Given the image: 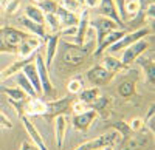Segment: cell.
Masks as SVG:
<instances>
[{"mask_svg":"<svg viewBox=\"0 0 155 150\" xmlns=\"http://www.w3.org/2000/svg\"><path fill=\"white\" fill-rule=\"evenodd\" d=\"M124 34H126V31H124V30H115V31H112V33L106 34L104 37H102V40L98 43L96 49H95V57L101 56L104 49H107V48H109L110 45H113L116 40H120Z\"/></svg>","mask_w":155,"mask_h":150,"instance_id":"2e32d148","label":"cell"},{"mask_svg":"<svg viewBox=\"0 0 155 150\" xmlns=\"http://www.w3.org/2000/svg\"><path fill=\"white\" fill-rule=\"evenodd\" d=\"M99 96H101V90H99V88L81 90V91H79V101H82V102H85V104H93Z\"/></svg>","mask_w":155,"mask_h":150,"instance_id":"484cf974","label":"cell"},{"mask_svg":"<svg viewBox=\"0 0 155 150\" xmlns=\"http://www.w3.org/2000/svg\"><path fill=\"white\" fill-rule=\"evenodd\" d=\"M20 150H41V148H39L36 144H30L27 141H23L22 145H20Z\"/></svg>","mask_w":155,"mask_h":150,"instance_id":"60d3db41","label":"cell"},{"mask_svg":"<svg viewBox=\"0 0 155 150\" xmlns=\"http://www.w3.org/2000/svg\"><path fill=\"white\" fill-rule=\"evenodd\" d=\"M78 2H79V3H81V5H82V3H84V0H78Z\"/></svg>","mask_w":155,"mask_h":150,"instance_id":"7dc6e473","label":"cell"},{"mask_svg":"<svg viewBox=\"0 0 155 150\" xmlns=\"http://www.w3.org/2000/svg\"><path fill=\"white\" fill-rule=\"evenodd\" d=\"M115 2V6H116V11H118V14L123 20V3H124V0H113Z\"/></svg>","mask_w":155,"mask_h":150,"instance_id":"7bdbcfd3","label":"cell"},{"mask_svg":"<svg viewBox=\"0 0 155 150\" xmlns=\"http://www.w3.org/2000/svg\"><path fill=\"white\" fill-rule=\"evenodd\" d=\"M118 93L123 96V97H129L135 93V82L132 81H126V82H121L118 85Z\"/></svg>","mask_w":155,"mask_h":150,"instance_id":"83f0119b","label":"cell"},{"mask_svg":"<svg viewBox=\"0 0 155 150\" xmlns=\"http://www.w3.org/2000/svg\"><path fill=\"white\" fill-rule=\"evenodd\" d=\"M152 31L149 30V28H140V30H137V31H134V33H126L120 40H116L113 45H110L109 48H107V51L110 53V54H113V53H118V51H123V49H126L129 45H132V43H135L137 40H140V39H144V37H147L149 34H150Z\"/></svg>","mask_w":155,"mask_h":150,"instance_id":"3957f363","label":"cell"},{"mask_svg":"<svg viewBox=\"0 0 155 150\" xmlns=\"http://www.w3.org/2000/svg\"><path fill=\"white\" fill-rule=\"evenodd\" d=\"M44 25H47L48 27V31L50 34H59L62 27H61V22L56 16V12H53V14H44Z\"/></svg>","mask_w":155,"mask_h":150,"instance_id":"cb8c5ba5","label":"cell"},{"mask_svg":"<svg viewBox=\"0 0 155 150\" xmlns=\"http://www.w3.org/2000/svg\"><path fill=\"white\" fill-rule=\"evenodd\" d=\"M3 91L8 94L9 101H14V102H23L25 101V93L20 88H3Z\"/></svg>","mask_w":155,"mask_h":150,"instance_id":"f546056e","label":"cell"},{"mask_svg":"<svg viewBox=\"0 0 155 150\" xmlns=\"http://www.w3.org/2000/svg\"><path fill=\"white\" fill-rule=\"evenodd\" d=\"M79 20H78L76 25V36H74V43L76 45H84L85 40V33L88 30V23H90V12L87 8H84L79 12Z\"/></svg>","mask_w":155,"mask_h":150,"instance_id":"30bf717a","label":"cell"},{"mask_svg":"<svg viewBox=\"0 0 155 150\" xmlns=\"http://www.w3.org/2000/svg\"><path fill=\"white\" fill-rule=\"evenodd\" d=\"M3 46H5V43H3V39H2V34H0V51L3 49Z\"/></svg>","mask_w":155,"mask_h":150,"instance_id":"ee69618b","label":"cell"},{"mask_svg":"<svg viewBox=\"0 0 155 150\" xmlns=\"http://www.w3.org/2000/svg\"><path fill=\"white\" fill-rule=\"evenodd\" d=\"M2 34V39H3V43L9 48V49H16L25 39H27V34L23 31H19L16 28H3L0 31Z\"/></svg>","mask_w":155,"mask_h":150,"instance_id":"52a82bcc","label":"cell"},{"mask_svg":"<svg viewBox=\"0 0 155 150\" xmlns=\"http://www.w3.org/2000/svg\"><path fill=\"white\" fill-rule=\"evenodd\" d=\"M88 27H92V28L96 30V40H98V43L102 40V37H104L106 34H109V33H112V31L120 28L115 22H112L110 19L102 17V16H99V17H96L93 20H90Z\"/></svg>","mask_w":155,"mask_h":150,"instance_id":"8992f818","label":"cell"},{"mask_svg":"<svg viewBox=\"0 0 155 150\" xmlns=\"http://www.w3.org/2000/svg\"><path fill=\"white\" fill-rule=\"evenodd\" d=\"M22 73L27 76V79H28L30 84L33 85L36 94L42 93V87H41V81H39V74H37V70H36V65H34V60L25 65V67L22 68Z\"/></svg>","mask_w":155,"mask_h":150,"instance_id":"d6986e66","label":"cell"},{"mask_svg":"<svg viewBox=\"0 0 155 150\" xmlns=\"http://www.w3.org/2000/svg\"><path fill=\"white\" fill-rule=\"evenodd\" d=\"M140 11H141L140 0H124V3H123V22L130 19V17H135Z\"/></svg>","mask_w":155,"mask_h":150,"instance_id":"7402d4cb","label":"cell"},{"mask_svg":"<svg viewBox=\"0 0 155 150\" xmlns=\"http://www.w3.org/2000/svg\"><path fill=\"white\" fill-rule=\"evenodd\" d=\"M45 111H47V104L44 101H41V99H36L33 97L31 101L25 105V113H28V115H36V116H42L45 115Z\"/></svg>","mask_w":155,"mask_h":150,"instance_id":"44dd1931","label":"cell"},{"mask_svg":"<svg viewBox=\"0 0 155 150\" xmlns=\"http://www.w3.org/2000/svg\"><path fill=\"white\" fill-rule=\"evenodd\" d=\"M58 6L59 5L54 2V0H42V2L37 3V8L41 9L44 14H53V12H56Z\"/></svg>","mask_w":155,"mask_h":150,"instance_id":"f1b7e54d","label":"cell"},{"mask_svg":"<svg viewBox=\"0 0 155 150\" xmlns=\"http://www.w3.org/2000/svg\"><path fill=\"white\" fill-rule=\"evenodd\" d=\"M147 48H149V40H146V37H144V39L137 40V42L132 43V45H129L126 49H123V56H121V59H120L121 64H123L124 67L129 65V64H132V62H134L137 57H140Z\"/></svg>","mask_w":155,"mask_h":150,"instance_id":"277c9868","label":"cell"},{"mask_svg":"<svg viewBox=\"0 0 155 150\" xmlns=\"http://www.w3.org/2000/svg\"><path fill=\"white\" fill-rule=\"evenodd\" d=\"M56 16H58L59 22H61L62 30L64 28H70V27H76L78 20H79V16L78 14H74V12H71V11H67L65 8H62V6H58Z\"/></svg>","mask_w":155,"mask_h":150,"instance_id":"e0dca14e","label":"cell"},{"mask_svg":"<svg viewBox=\"0 0 155 150\" xmlns=\"http://www.w3.org/2000/svg\"><path fill=\"white\" fill-rule=\"evenodd\" d=\"M129 129L134 130V132H140V130H143L144 129V121L141 119V118H135L130 121V124H129Z\"/></svg>","mask_w":155,"mask_h":150,"instance_id":"74e56055","label":"cell"},{"mask_svg":"<svg viewBox=\"0 0 155 150\" xmlns=\"http://www.w3.org/2000/svg\"><path fill=\"white\" fill-rule=\"evenodd\" d=\"M34 65H36V70H37V74H39V81H41V87H42V93L45 94H51L53 91V85H51V81H50V71L45 65V60L41 54H36L34 56Z\"/></svg>","mask_w":155,"mask_h":150,"instance_id":"5b68a950","label":"cell"},{"mask_svg":"<svg viewBox=\"0 0 155 150\" xmlns=\"http://www.w3.org/2000/svg\"><path fill=\"white\" fill-rule=\"evenodd\" d=\"M102 150H113V148H112V147H104Z\"/></svg>","mask_w":155,"mask_h":150,"instance_id":"f6af8a7d","label":"cell"},{"mask_svg":"<svg viewBox=\"0 0 155 150\" xmlns=\"http://www.w3.org/2000/svg\"><path fill=\"white\" fill-rule=\"evenodd\" d=\"M67 88H68V93L76 94V93H79L84 87H82V82H81L79 79H71V81L68 82V85H67Z\"/></svg>","mask_w":155,"mask_h":150,"instance_id":"e575fe53","label":"cell"},{"mask_svg":"<svg viewBox=\"0 0 155 150\" xmlns=\"http://www.w3.org/2000/svg\"><path fill=\"white\" fill-rule=\"evenodd\" d=\"M144 19L149 22L150 27H153V19H155V3H150L144 8Z\"/></svg>","mask_w":155,"mask_h":150,"instance_id":"836d02e7","label":"cell"},{"mask_svg":"<svg viewBox=\"0 0 155 150\" xmlns=\"http://www.w3.org/2000/svg\"><path fill=\"white\" fill-rule=\"evenodd\" d=\"M59 6H62V8H65L67 11H71V12H79V9H81V3L78 2V0H61V5Z\"/></svg>","mask_w":155,"mask_h":150,"instance_id":"1f68e13d","label":"cell"},{"mask_svg":"<svg viewBox=\"0 0 155 150\" xmlns=\"http://www.w3.org/2000/svg\"><path fill=\"white\" fill-rule=\"evenodd\" d=\"M25 17H27L28 20H31V22H34V23L44 25V12L34 5H28L27 8H25Z\"/></svg>","mask_w":155,"mask_h":150,"instance_id":"d4e9b609","label":"cell"},{"mask_svg":"<svg viewBox=\"0 0 155 150\" xmlns=\"http://www.w3.org/2000/svg\"><path fill=\"white\" fill-rule=\"evenodd\" d=\"M25 42H27V43L31 46L33 51H37V49L41 48V45H42L41 39H39V37H36V36H28L27 39H25Z\"/></svg>","mask_w":155,"mask_h":150,"instance_id":"8d00e7d4","label":"cell"},{"mask_svg":"<svg viewBox=\"0 0 155 150\" xmlns=\"http://www.w3.org/2000/svg\"><path fill=\"white\" fill-rule=\"evenodd\" d=\"M153 110H155V108L150 107V110H149V113H147L146 119H143V121H144V129H149L150 133L155 132V113H153Z\"/></svg>","mask_w":155,"mask_h":150,"instance_id":"d6a6232c","label":"cell"},{"mask_svg":"<svg viewBox=\"0 0 155 150\" xmlns=\"http://www.w3.org/2000/svg\"><path fill=\"white\" fill-rule=\"evenodd\" d=\"M102 68H106L107 71H115V70H120V68H123L124 65L121 64V60L120 59H115L113 56H106L104 57V60H102V65H101Z\"/></svg>","mask_w":155,"mask_h":150,"instance_id":"4316f807","label":"cell"},{"mask_svg":"<svg viewBox=\"0 0 155 150\" xmlns=\"http://www.w3.org/2000/svg\"><path fill=\"white\" fill-rule=\"evenodd\" d=\"M61 45L64 46L62 49V62L64 65L67 67H78L81 65L82 62L87 59L88 53H90V48L88 45H70L67 43V40H61Z\"/></svg>","mask_w":155,"mask_h":150,"instance_id":"6da1fadb","label":"cell"},{"mask_svg":"<svg viewBox=\"0 0 155 150\" xmlns=\"http://www.w3.org/2000/svg\"><path fill=\"white\" fill-rule=\"evenodd\" d=\"M44 39H45V43H47V60H45V65L50 70L51 64H53V60H54L58 46H59V34H50V33H47Z\"/></svg>","mask_w":155,"mask_h":150,"instance_id":"9a60e30c","label":"cell"},{"mask_svg":"<svg viewBox=\"0 0 155 150\" xmlns=\"http://www.w3.org/2000/svg\"><path fill=\"white\" fill-rule=\"evenodd\" d=\"M0 126H2L3 129H11L12 127V122L9 121V118L5 113H2V111H0Z\"/></svg>","mask_w":155,"mask_h":150,"instance_id":"ab89813d","label":"cell"},{"mask_svg":"<svg viewBox=\"0 0 155 150\" xmlns=\"http://www.w3.org/2000/svg\"><path fill=\"white\" fill-rule=\"evenodd\" d=\"M99 14L106 19H110L112 22H115L120 28H124V22L121 20L118 11H116L115 2L113 0H99Z\"/></svg>","mask_w":155,"mask_h":150,"instance_id":"9c48e42d","label":"cell"},{"mask_svg":"<svg viewBox=\"0 0 155 150\" xmlns=\"http://www.w3.org/2000/svg\"><path fill=\"white\" fill-rule=\"evenodd\" d=\"M70 96L67 97H62L61 101H51V102H45L47 104V111L45 115H50V116H58V115H64L65 110L68 108L70 105Z\"/></svg>","mask_w":155,"mask_h":150,"instance_id":"ac0fdd59","label":"cell"},{"mask_svg":"<svg viewBox=\"0 0 155 150\" xmlns=\"http://www.w3.org/2000/svg\"><path fill=\"white\" fill-rule=\"evenodd\" d=\"M16 49H17V54L20 56V59H28V57H33V54L36 53V51H33L31 46H30L27 42H25V40H23V42H22Z\"/></svg>","mask_w":155,"mask_h":150,"instance_id":"4dcf8cb0","label":"cell"},{"mask_svg":"<svg viewBox=\"0 0 155 150\" xmlns=\"http://www.w3.org/2000/svg\"><path fill=\"white\" fill-rule=\"evenodd\" d=\"M14 79H16L17 85L20 87V90H23L25 94H28L30 97H36V91L33 88V85L30 84V81L27 79V76H25L22 71H19V73L14 74Z\"/></svg>","mask_w":155,"mask_h":150,"instance_id":"603a6c76","label":"cell"},{"mask_svg":"<svg viewBox=\"0 0 155 150\" xmlns=\"http://www.w3.org/2000/svg\"><path fill=\"white\" fill-rule=\"evenodd\" d=\"M20 121H22V124H23L25 130H27V133L30 135V138L33 139V144H36L41 150H48L47 145H45V142H44L42 135L39 133V130L36 129V126L31 122V119H30L27 115H23V116H20Z\"/></svg>","mask_w":155,"mask_h":150,"instance_id":"8fae6325","label":"cell"},{"mask_svg":"<svg viewBox=\"0 0 155 150\" xmlns=\"http://www.w3.org/2000/svg\"><path fill=\"white\" fill-rule=\"evenodd\" d=\"M120 138V132L116 130H110L99 135L98 138H93L92 141H87L81 145H78L74 150H99V148H104V147H113L116 144Z\"/></svg>","mask_w":155,"mask_h":150,"instance_id":"7a4b0ae2","label":"cell"},{"mask_svg":"<svg viewBox=\"0 0 155 150\" xmlns=\"http://www.w3.org/2000/svg\"><path fill=\"white\" fill-rule=\"evenodd\" d=\"M67 124L68 118L67 115H58L54 118V136H56V147L61 150L64 145V139H65V132H67Z\"/></svg>","mask_w":155,"mask_h":150,"instance_id":"5bb4252c","label":"cell"},{"mask_svg":"<svg viewBox=\"0 0 155 150\" xmlns=\"http://www.w3.org/2000/svg\"><path fill=\"white\" fill-rule=\"evenodd\" d=\"M84 5L87 9H92V8H96L99 5V0H84Z\"/></svg>","mask_w":155,"mask_h":150,"instance_id":"b9f144b4","label":"cell"},{"mask_svg":"<svg viewBox=\"0 0 155 150\" xmlns=\"http://www.w3.org/2000/svg\"><path fill=\"white\" fill-rule=\"evenodd\" d=\"M34 2H37V3H39V2H42V0H34Z\"/></svg>","mask_w":155,"mask_h":150,"instance_id":"c3c4849f","label":"cell"},{"mask_svg":"<svg viewBox=\"0 0 155 150\" xmlns=\"http://www.w3.org/2000/svg\"><path fill=\"white\" fill-rule=\"evenodd\" d=\"M96 116H98V111H95V110H92V108H88V110L84 111V113L74 115V116H73V124H74V127H76L78 130L87 132L88 127L92 126V122L95 121Z\"/></svg>","mask_w":155,"mask_h":150,"instance_id":"7c38bea8","label":"cell"},{"mask_svg":"<svg viewBox=\"0 0 155 150\" xmlns=\"http://www.w3.org/2000/svg\"><path fill=\"white\" fill-rule=\"evenodd\" d=\"M87 79L93 85H96V87L98 85H104V84H107L112 79V73L107 71L106 68H102L101 65H98V67H93L92 70L87 71Z\"/></svg>","mask_w":155,"mask_h":150,"instance_id":"4fadbf2b","label":"cell"},{"mask_svg":"<svg viewBox=\"0 0 155 150\" xmlns=\"http://www.w3.org/2000/svg\"><path fill=\"white\" fill-rule=\"evenodd\" d=\"M150 141H152V138L147 136V129H146V132H143V133L138 132L132 136H129L124 141L123 150H143L147 145H150Z\"/></svg>","mask_w":155,"mask_h":150,"instance_id":"ba28073f","label":"cell"},{"mask_svg":"<svg viewBox=\"0 0 155 150\" xmlns=\"http://www.w3.org/2000/svg\"><path fill=\"white\" fill-rule=\"evenodd\" d=\"M107 104H109V99L104 97V96H99L96 101L92 104V110H95V111H102V110L106 108Z\"/></svg>","mask_w":155,"mask_h":150,"instance_id":"d590c367","label":"cell"},{"mask_svg":"<svg viewBox=\"0 0 155 150\" xmlns=\"http://www.w3.org/2000/svg\"><path fill=\"white\" fill-rule=\"evenodd\" d=\"M19 23L20 25H23L25 28H27L33 36H36V37H39V39H44L45 37V25H39V23H34V22H31V20H28L27 17H20L19 19Z\"/></svg>","mask_w":155,"mask_h":150,"instance_id":"ffe728a7","label":"cell"},{"mask_svg":"<svg viewBox=\"0 0 155 150\" xmlns=\"http://www.w3.org/2000/svg\"><path fill=\"white\" fill-rule=\"evenodd\" d=\"M3 3H5V0H0V6H2Z\"/></svg>","mask_w":155,"mask_h":150,"instance_id":"bcb514c9","label":"cell"},{"mask_svg":"<svg viewBox=\"0 0 155 150\" xmlns=\"http://www.w3.org/2000/svg\"><path fill=\"white\" fill-rule=\"evenodd\" d=\"M71 108H73V113H76V115L84 113L85 110H88V108H87V104L82 102V101H76V102L71 105Z\"/></svg>","mask_w":155,"mask_h":150,"instance_id":"f35d334b","label":"cell"}]
</instances>
